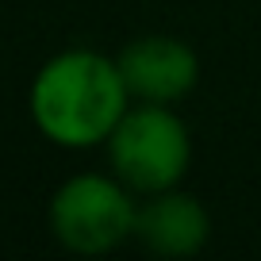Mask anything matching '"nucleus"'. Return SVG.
<instances>
[{
  "mask_svg": "<svg viewBox=\"0 0 261 261\" xmlns=\"http://www.w3.org/2000/svg\"><path fill=\"white\" fill-rule=\"evenodd\" d=\"M127 81L119 62L89 50H69L42 65L31 89V115L58 146H92L112 139L127 115Z\"/></svg>",
  "mask_w": 261,
  "mask_h": 261,
  "instance_id": "1",
  "label": "nucleus"
},
{
  "mask_svg": "<svg viewBox=\"0 0 261 261\" xmlns=\"http://www.w3.org/2000/svg\"><path fill=\"white\" fill-rule=\"evenodd\" d=\"M108 150L115 173L139 192H169L188 169V130L162 104L127 112L112 130Z\"/></svg>",
  "mask_w": 261,
  "mask_h": 261,
  "instance_id": "2",
  "label": "nucleus"
},
{
  "mask_svg": "<svg viewBox=\"0 0 261 261\" xmlns=\"http://www.w3.org/2000/svg\"><path fill=\"white\" fill-rule=\"evenodd\" d=\"M139 207L108 177H73L50 204V227L73 253H108L135 234Z\"/></svg>",
  "mask_w": 261,
  "mask_h": 261,
  "instance_id": "3",
  "label": "nucleus"
},
{
  "mask_svg": "<svg viewBox=\"0 0 261 261\" xmlns=\"http://www.w3.org/2000/svg\"><path fill=\"white\" fill-rule=\"evenodd\" d=\"M119 73L127 81L130 96L146 100V104H169L180 100L196 85V54L177 39L150 35V39L130 42L119 58Z\"/></svg>",
  "mask_w": 261,
  "mask_h": 261,
  "instance_id": "4",
  "label": "nucleus"
},
{
  "mask_svg": "<svg viewBox=\"0 0 261 261\" xmlns=\"http://www.w3.org/2000/svg\"><path fill=\"white\" fill-rule=\"evenodd\" d=\"M135 234L146 250L162 253V257H192L204 250L212 223L207 212L185 192H162L158 200H150L146 207H139L135 215Z\"/></svg>",
  "mask_w": 261,
  "mask_h": 261,
  "instance_id": "5",
  "label": "nucleus"
}]
</instances>
